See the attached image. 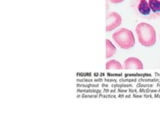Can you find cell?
<instances>
[{"instance_id":"5","label":"cell","mask_w":160,"mask_h":120,"mask_svg":"<svg viewBox=\"0 0 160 120\" xmlns=\"http://www.w3.org/2000/svg\"><path fill=\"white\" fill-rule=\"evenodd\" d=\"M123 69L126 70H142L143 63L136 57H128L123 62Z\"/></svg>"},{"instance_id":"9","label":"cell","mask_w":160,"mask_h":120,"mask_svg":"<svg viewBox=\"0 0 160 120\" xmlns=\"http://www.w3.org/2000/svg\"><path fill=\"white\" fill-rule=\"evenodd\" d=\"M78 87H98L99 84H77Z\"/></svg>"},{"instance_id":"12","label":"cell","mask_w":160,"mask_h":120,"mask_svg":"<svg viewBox=\"0 0 160 120\" xmlns=\"http://www.w3.org/2000/svg\"><path fill=\"white\" fill-rule=\"evenodd\" d=\"M108 1H109L110 3H112V4H118V3L123 2L124 0H108Z\"/></svg>"},{"instance_id":"6","label":"cell","mask_w":160,"mask_h":120,"mask_svg":"<svg viewBox=\"0 0 160 120\" xmlns=\"http://www.w3.org/2000/svg\"><path fill=\"white\" fill-rule=\"evenodd\" d=\"M105 67H106L107 70H121V69H123V65L120 63L118 60L110 59L106 62Z\"/></svg>"},{"instance_id":"2","label":"cell","mask_w":160,"mask_h":120,"mask_svg":"<svg viewBox=\"0 0 160 120\" xmlns=\"http://www.w3.org/2000/svg\"><path fill=\"white\" fill-rule=\"evenodd\" d=\"M138 42L144 47H151L156 43V30L151 24L140 22L135 27Z\"/></svg>"},{"instance_id":"3","label":"cell","mask_w":160,"mask_h":120,"mask_svg":"<svg viewBox=\"0 0 160 120\" xmlns=\"http://www.w3.org/2000/svg\"><path fill=\"white\" fill-rule=\"evenodd\" d=\"M112 39L120 48L124 50H128L135 45L134 34L131 30L127 28H120L113 32Z\"/></svg>"},{"instance_id":"8","label":"cell","mask_w":160,"mask_h":120,"mask_svg":"<svg viewBox=\"0 0 160 120\" xmlns=\"http://www.w3.org/2000/svg\"><path fill=\"white\" fill-rule=\"evenodd\" d=\"M78 92H90V93H100L101 92V90H96V89H88V90H78Z\"/></svg>"},{"instance_id":"10","label":"cell","mask_w":160,"mask_h":120,"mask_svg":"<svg viewBox=\"0 0 160 120\" xmlns=\"http://www.w3.org/2000/svg\"><path fill=\"white\" fill-rule=\"evenodd\" d=\"M139 81H141V82H156V81H160V79H139Z\"/></svg>"},{"instance_id":"1","label":"cell","mask_w":160,"mask_h":120,"mask_svg":"<svg viewBox=\"0 0 160 120\" xmlns=\"http://www.w3.org/2000/svg\"><path fill=\"white\" fill-rule=\"evenodd\" d=\"M131 7L139 18L147 20L160 18V0H131Z\"/></svg>"},{"instance_id":"13","label":"cell","mask_w":160,"mask_h":120,"mask_svg":"<svg viewBox=\"0 0 160 120\" xmlns=\"http://www.w3.org/2000/svg\"><path fill=\"white\" fill-rule=\"evenodd\" d=\"M93 81H95V82H101V81H104V79H101V78H99V79H94Z\"/></svg>"},{"instance_id":"4","label":"cell","mask_w":160,"mask_h":120,"mask_svg":"<svg viewBox=\"0 0 160 120\" xmlns=\"http://www.w3.org/2000/svg\"><path fill=\"white\" fill-rule=\"evenodd\" d=\"M122 23V17L118 12H108L106 14V31L110 32L119 27Z\"/></svg>"},{"instance_id":"11","label":"cell","mask_w":160,"mask_h":120,"mask_svg":"<svg viewBox=\"0 0 160 120\" xmlns=\"http://www.w3.org/2000/svg\"><path fill=\"white\" fill-rule=\"evenodd\" d=\"M113 87H132V85L131 84H120V85H117V84H114V85H112Z\"/></svg>"},{"instance_id":"7","label":"cell","mask_w":160,"mask_h":120,"mask_svg":"<svg viewBox=\"0 0 160 120\" xmlns=\"http://www.w3.org/2000/svg\"><path fill=\"white\" fill-rule=\"evenodd\" d=\"M115 53H116V47H115V45L109 39H106V56L105 57L109 59L112 56H114Z\"/></svg>"}]
</instances>
